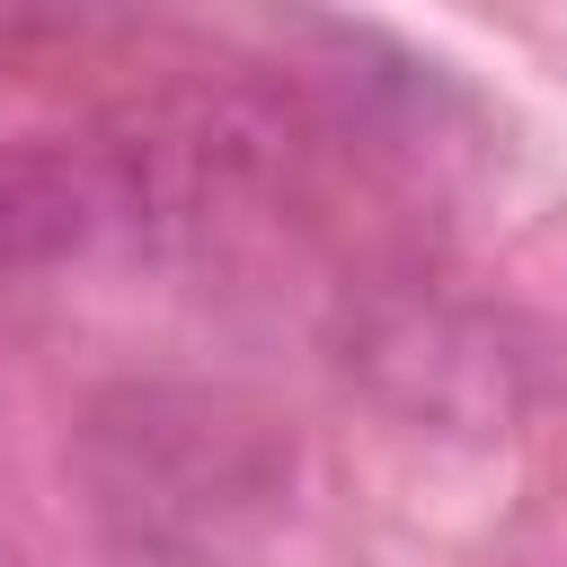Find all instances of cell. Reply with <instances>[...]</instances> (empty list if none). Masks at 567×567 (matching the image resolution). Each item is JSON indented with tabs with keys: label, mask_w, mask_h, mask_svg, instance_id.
Listing matches in <instances>:
<instances>
[{
	"label": "cell",
	"mask_w": 567,
	"mask_h": 567,
	"mask_svg": "<svg viewBox=\"0 0 567 567\" xmlns=\"http://www.w3.org/2000/svg\"><path fill=\"white\" fill-rule=\"evenodd\" d=\"M80 487L89 514L168 567H230L292 487V434L195 381H124L80 416Z\"/></svg>",
	"instance_id": "cell-1"
},
{
	"label": "cell",
	"mask_w": 567,
	"mask_h": 567,
	"mask_svg": "<svg viewBox=\"0 0 567 567\" xmlns=\"http://www.w3.org/2000/svg\"><path fill=\"white\" fill-rule=\"evenodd\" d=\"M115 230L106 142H0V275L62 266Z\"/></svg>",
	"instance_id": "cell-2"
},
{
	"label": "cell",
	"mask_w": 567,
	"mask_h": 567,
	"mask_svg": "<svg viewBox=\"0 0 567 567\" xmlns=\"http://www.w3.org/2000/svg\"><path fill=\"white\" fill-rule=\"evenodd\" d=\"M0 567H18V558H9V549H0Z\"/></svg>",
	"instance_id": "cell-3"
}]
</instances>
